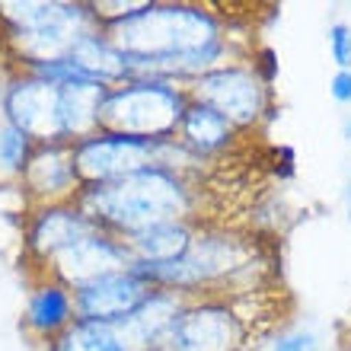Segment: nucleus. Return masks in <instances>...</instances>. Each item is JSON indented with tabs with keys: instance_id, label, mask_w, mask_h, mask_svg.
Returning a JSON list of instances; mask_svg holds the SVG:
<instances>
[{
	"instance_id": "f257e3e1",
	"label": "nucleus",
	"mask_w": 351,
	"mask_h": 351,
	"mask_svg": "<svg viewBox=\"0 0 351 351\" xmlns=\"http://www.w3.org/2000/svg\"><path fill=\"white\" fill-rule=\"evenodd\" d=\"M102 32L128 58L131 77H157L189 86L227 61L250 58L221 10L192 0H141L119 10L96 3Z\"/></svg>"
},
{
	"instance_id": "f03ea898",
	"label": "nucleus",
	"mask_w": 351,
	"mask_h": 351,
	"mask_svg": "<svg viewBox=\"0 0 351 351\" xmlns=\"http://www.w3.org/2000/svg\"><path fill=\"white\" fill-rule=\"evenodd\" d=\"M77 204L90 214L93 223L112 237H131L138 230L173 221H198L202 217V176H189L169 167H144L115 182L84 185Z\"/></svg>"
},
{
	"instance_id": "7ed1b4c3",
	"label": "nucleus",
	"mask_w": 351,
	"mask_h": 351,
	"mask_svg": "<svg viewBox=\"0 0 351 351\" xmlns=\"http://www.w3.org/2000/svg\"><path fill=\"white\" fill-rule=\"evenodd\" d=\"M268 291L189 297L157 351H256L278 332V310L265 304Z\"/></svg>"
},
{
	"instance_id": "20e7f679",
	"label": "nucleus",
	"mask_w": 351,
	"mask_h": 351,
	"mask_svg": "<svg viewBox=\"0 0 351 351\" xmlns=\"http://www.w3.org/2000/svg\"><path fill=\"white\" fill-rule=\"evenodd\" d=\"M102 19L86 0H0V58L3 71L67 58L71 48Z\"/></svg>"
},
{
	"instance_id": "39448f33",
	"label": "nucleus",
	"mask_w": 351,
	"mask_h": 351,
	"mask_svg": "<svg viewBox=\"0 0 351 351\" xmlns=\"http://www.w3.org/2000/svg\"><path fill=\"white\" fill-rule=\"evenodd\" d=\"M189 86L157 80V77H131L119 86H109L99 106V131L131 134V138L163 141L179 128Z\"/></svg>"
},
{
	"instance_id": "423d86ee",
	"label": "nucleus",
	"mask_w": 351,
	"mask_h": 351,
	"mask_svg": "<svg viewBox=\"0 0 351 351\" xmlns=\"http://www.w3.org/2000/svg\"><path fill=\"white\" fill-rule=\"evenodd\" d=\"M189 96L221 112L237 131L250 134L278 119L275 86H268L250 58L227 61L189 84Z\"/></svg>"
},
{
	"instance_id": "0eeeda50",
	"label": "nucleus",
	"mask_w": 351,
	"mask_h": 351,
	"mask_svg": "<svg viewBox=\"0 0 351 351\" xmlns=\"http://www.w3.org/2000/svg\"><path fill=\"white\" fill-rule=\"evenodd\" d=\"M96 227L99 223L90 221V214L77 204V198L26 208V214H23V233H19V262H23L26 278L45 271V265L55 256H61L74 243L90 237Z\"/></svg>"
},
{
	"instance_id": "6e6552de",
	"label": "nucleus",
	"mask_w": 351,
	"mask_h": 351,
	"mask_svg": "<svg viewBox=\"0 0 351 351\" xmlns=\"http://www.w3.org/2000/svg\"><path fill=\"white\" fill-rule=\"evenodd\" d=\"M0 121L19 128L36 144L64 141L61 90L26 74V71H3L0 77Z\"/></svg>"
},
{
	"instance_id": "1a4fd4ad",
	"label": "nucleus",
	"mask_w": 351,
	"mask_h": 351,
	"mask_svg": "<svg viewBox=\"0 0 351 351\" xmlns=\"http://www.w3.org/2000/svg\"><path fill=\"white\" fill-rule=\"evenodd\" d=\"M163 141L131 138V134H115V131H93L86 138L74 141V167L80 185L115 182L121 176H131L154 163L160 167Z\"/></svg>"
},
{
	"instance_id": "9d476101",
	"label": "nucleus",
	"mask_w": 351,
	"mask_h": 351,
	"mask_svg": "<svg viewBox=\"0 0 351 351\" xmlns=\"http://www.w3.org/2000/svg\"><path fill=\"white\" fill-rule=\"evenodd\" d=\"M16 189L26 208L77 198L84 185H80V176L74 167V144H67V141L36 144L26 169L16 179Z\"/></svg>"
},
{
	"instance_id": "9b49d317",
	"label": "nucleus",
	"mask_w": 351,
	"mask_h": 351,
	"mask_svg": "<svg viewBox=\"0 0 351 351\" xmlns=\"http://www.w3.org/2000/svg\"><path fill=\"white\" fill-rule=\"evenodd\" d=\"M121 268H131V256L125 250V243L119 237H112L109 230L96 227L90 237H84L71 250L55 256L45 265V271H38V275H51L71 291H77V287L90 285L102 275H112V271H121Z\"/></svg>"
},
{
	"instance_id": "f8f14e48",
	"label": "nucleus",
	"mask_w": 351,
	"mask_h": 351,
	"mask_svg": "<svg viewBox=\"0 0 351 351\" xmlns=\"http://www.w3.org/2000/svg\"><path fill=\"white\" fill-rule=\"evenodd\" d=\"M154 294L144 275H138L134 268H121L112 275H102L90 285L74 291V310L77 319H93V323H121L125 316H131L147 297Z\"/></svg>"
},
{
	"instance_id": "ddd939ff",
	"label": "nucleus",
	"mask_w": 351,
	"mask_h": 351,
	"mask_svg": "<svg viewBox=\"0 0 351 351\" xmlns=\"http://www.w3.org/2000/svg\"><path fill=\"white\" fill-rule=\"evenodd\" d=\"M26 285L29 291H26V300H23L19 326H23V332L32 342L48 345L77 319L74 291L51 275H29Z\"/></svg>"
},
{
	"instance_id": "4468645a",
	"label": "nucleus",
	"mask_w": 351,
	"mask_h": 351,
	"mask_svg": "<svg viewBox=\"0 0 351 351\" xmlns=\"http://www.w3.org/2000/svg\"><path fill=\"white\" fill-rule=\"evenodd\" d=\"M176 141L182 144L195 160L202 163H223L233 150L240 147L243 131H237L221 112H214L211 106H204L198 99H189L179 128H176Z\"/></svg>"
},
{
	"instance_id": "2eb2a0df",
	"label": "nucleus",
	"mask_w": 351,
	"mask_h": 351,
	"mask_svg": "<svg viewBox=\"0 0 351 351\" xmlns=\"http://www.w3.org/2000/svg\"><path fill=\"white\" fill-rule=\"evenodd\" d=\"M189 297L167 291V287H154V294L134 310L131 316H125L119 326L121 339L128 345V351H157L163 332L169 329V323L176 319V313L182 310V304Z\"/></svg>"
},
{
	"instance_id": "dca6fc26",
	"label": "nucleus",
	"mask_w": 351,
	"mask_h": 351,
	"mask_svg": "<svg viewBox=\"0 0 351 351\" xmlns=\"http://www.w3.org/2000/svg\"><path fill=\"white\" fill-rule=\"evenodd\" d=\"M198 227H202L198 221L157 223V227L131 233L121 243H125V250L131 256V265H163V262L182 259L189 246H192Z\"/></svg>"
},
{
	"instance_id": "f3484780",
	"label": "nucleus",
	"mask_w": 351,
	"mask_h": 351,
	"mask_svg": "<svg viewBox=\"0 0 351 351\" xmlns=\"http://www.w3.org/2000/svg\"><path fill=\"white\" fill-rule=\"evenodd\" d=\"M67 58H71L86 77H93V80L102 86H119V84H125V80H131L128 58L112 45L109 36L102 32V26L86 32V36L71 48Z\"/></svg>"
},
{
	"instance_id": "a211bd4d",
	"label": "nucleus",
	"mask_w": 351,
	"mask_h": 351,
	"mask_svg": "<svg viewBox=\"0 0 351 351\" xmlns=\"http://www.w3.org/2000/svg\"><path fill=\"white\" fill-rule=\"evenodd\" d=\"M45 351H128V345L115 323L74 319L58 339L45 345Z\"/></svg>"
},
{
	"instance_id": "6ab92c4d",
	"label": "nucleus",
	"mask_w": 351,
	"mask_h": 351,
	"mask_svg": "<svg viewBox=\"0 0 351 351\" xmlns=\"http://www.w3.org/2000/svg\"><path fill=\"white\" fill-rule=\"evenodd\" d=\"M32 150H36V141L29 134H23L7 121H0V179L16 182L23 169H26L29 157H32Z\"/></svg>"
},
{
	"instance_id": "aec40b11",
	"label": "nucleus",
	"mask_w": 351,
	"mask_h": 351,
	"mask_svg": "<svg viewBox=\"0 0 351 351\" xmlns=\"http://www.w3.org/2000/svg\"><path fill=\"white\" fill-rule=\"evenodd\" d=\"M265 351H326V342L310 326H287L268 339Z\"/></svg>"
},
{
	"instance_id": "412c9836",
	"label": "nucleus",
	"mask_w": 351,
	"mask_h": 351,
	"mask_svg": "<svg viewBox=\"0 0 351 351\" xmlns=\"http://www.w3.org/2000/svg\"><path fill=\"white\" fill-rule=\"evenodd\" d=\"M326 42H329V58L339 71H351V26L335 19L329 32H326Z\"/></svg>"
},
{
	"instance_id": "4be33fe9",
	"label": "nucleus",
	"mask_w": 351,
	"mask_h": 351,
	"mask_svg": "<svg viewBox=\"0 0 351 351\" xmlns=\"http://www.w3.org/2000/svg\"><path fill=\"white\" fill-rule=\"evenodd\" d=\"M252 67L259 71V77L265 80L268 86H275L278 80V55L271 45H252V55H250Z\"/></svg>"
},
{
	"instance_id": "5701e85b",
	"label": "nucleus",
	"mask_w": 351,
	"mask_h": 351,
	"mask_svg": "<svg viewBox=\"0 0 351 351\" xmlns=\"http://www.w3.org/2000/svg\"><path fill=\"white\" fill-rule=\"evenodd\" d=\"M329 96L339 106H351V71H335L329 80Z\"/></svg>"
},
{
	"instance_id": "b1692460",
	"label": "nucleus",
	"mask_w": 351,
	"mask_h": 351,
	"mask_svg": "<svg viewBox=\"0 0 351 351\" xmlns=\"http://www.w3.org/2000/svg\"><path fill=\"white\" fill-rule=\"evenodd\" d=\"M297 154H294V147H278L275 150V176L278 179H294V173H297Z\"/></svg>"
},
{
	"instance_id": "393cba45",
	"label": "nucleus",
	"mask_w": 351,
	"mask_h": 351,
	"mask_svg": "<svg viewBox=\"0 0 351 351\" xmlns=\"http://www.w3.org/2000/svg\"><path fill=\"white\" fill-rule=\"evenodd\" d=\"M345 138H348V141H351V119H348V121H345Z\"/></svg>"
},
{
	"instance_id": "a878e982",
	"label": "nucleus",
	"mask_w": 351,
	"mask_h": 351,
	"mask_svg": "<svg viewBox=\"0 0 351 351\" xmlns=\"http://www.w3.org/2000/svg\"><path fill=\"white\" fill-rule=\"evenodd\" d=\"M345 198H348V214H351V185H348V192H345Z\"/></svg>"
}]
</instances>
